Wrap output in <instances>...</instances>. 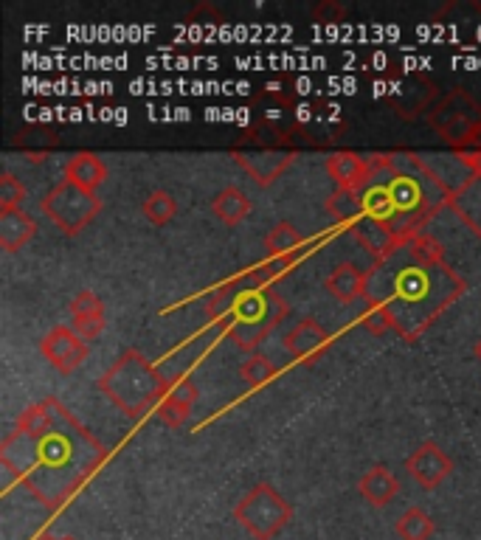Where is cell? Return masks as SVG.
<instances>
[{
  "instance_id": "obj_12",
  "label": "cell",
  "mask_w": 481,
  "mask_h": 540,
  "mask_svg": "<svg viewBox=\"0 0 481 540\" xmlns=\"http://www.w3.org/2000/svg\"><path fill=\"white\" fill-rule=\"evenodd\" d=\"M332 346V335L316 318H301L299 324L285 335V349L293 355V360H299L304 366L321 360Z\"/></svg>"
},
{
  "instance_id": "obj_37",
  "label": "cell",
  "mask_w": 481,
  "mask_h": 540,
  "mask_svg": "<svg viewBox=\"0 0 481 540\" xmlns=\"http://www.w3.org/2000/svg\"><path fill=\"white\" fill-rule=\"evenodd\" d=\"M473 355H476V360H481V338L476 341V346H473Z\"/></svg>"
},
{
  "instance_id": "obj_13",
  "label": "cell",
  "mask_w": 481,
  "mask_h": 540,
  "mask_svg": "<svg viewBox=\"0 0 481 540\" xmlns=\"http://www.w3.org/2000/svg\"><path fill=\"white\" fill-rule=\"evenodd\" d=\"M406 470L422 490H436L453 473V462L436 442H425L408 456Z\"/></svg>"
},
{
  "instance_id": "obj_17",
  "label": "cell",
  "mask_w": 481,
  "mask_h": 540,
  "mask_svg": "<svg viewBox=\"0 0 481 540\" xmlns=\"http://www.w3.org/2000/svg\"><path fill=\"white\" fill-rule=\"evenodd\" d=\"M366 282H369V270H363L355 262H341L332 268L324 287L338 304H355L366 296Z\"/></svg>"
},
{
  "instance_id": "obj_21",
  "label": "cell",
  "mask_w": 481,
  "mask_h": 540,
  "mask_svg": "<svg viewBox=\"0 0 481 540\" xmlns=\"http://www.w3.org/2000/svg\"><path fill=\"white\" fill-rule=\"evenodd\" d=\"M65 180H74L76 186L96 192L107 180V166L96 152H76L65 161Z\"/></svg>"
},
{
  "instance_id": "obj_35",
  "label": "cell",
  "mask_w": 481,
  "mask_h": 540,
  "mask_svg": "<svg viewBox=\"0 0 481 540\" xmlns=\"http://www.w3.org/2000/svg\"><path fill=\"white\" fill-rule=\"evenodd\" d=\"M453 158L462 164L467 175H476L481 178V150H465V152H453Z\"/></svg>"
},
{
  "instance_id": "obj_6",
  "label": "cell",
  "mask_w": 481,
  "mask_h": 540,
  "mask_svg": "<svg viewBox=\"0 0 481 540\" xmlns=\"http://www.w3.org/2000/svg\"><path fill=\"white\" fill-rule=\"evenodd\" d=\"M40 211L60 228L65 237H79L102 211V200L91 189L76 186L74 180H60L43 200Z\"/></svg>"
},
{
  "instance_id": "obj_34",
  "label": "cell",
  "mask_w": 481,
  "mask_h": 540,
  "mask_svg": "<svg viewBox=\"0 0 481 540\" xmlns=\"http://www.w3.org/2000/svg\"><path fill=\"white\" fill-rule=\"evenodd\" d=\"M346 20V6L338 0H321L316 9H313V23L318 26H335V23H344Z\"/></svg>"
},
{
  "instance_id": "obj_18",
  "label": "cell",
  "mask_w": 481,
  "mask_h": 540,
  "mask_svg": "<svg viewBox=\"0 0 481 540\" xmlns=\"http://www.w3.org/2000/svg\"><path fill=\"white\" fill-rule=\"evenodd\" d=\"M448 209L462 220L470 234H476L481 240V178L467 175L456 189H453Z\"/></svg>"
},
{
  "instance_id": "obj_4",
  "label": "cell",
  "mask_w": 481,
  "mask_h": 540,
  "mask_svg": "<svg viewBox=\"0 0 481 540\" xmlns=\"http://www.w3.org/2000/svg\"><path fill=\"white\" fill-rule=\"evenodd\" d=\"M290 313L287 301L273 287H242L228 315L226 332L242 352H254Z\"/></svg>"
},
{
  "instance_id": "obj_31",
  "label": "cell",
  "mask_w": 481,
  "mask_h": 540,
  "mask_svg": "<svg viewBox=\"0 0 481 540\" xmlns=\"http://www.w3.org/2000/svg\"><path fill=\"white\" fill-rule=\"evenodd\" d=\"M23 200H26V186L9 169H3L0 172V211L23 209Z\"/></svg>"
},
{
  "instance_id": "obj_16",
  "label": "cell",
  "mask_w": 481,
  "mask_h": 540,
  "mask_svg": "<svg viewBox=\"0 0 481 540\" xmlns=\"http://www.w3.org/2000/svg\"><path fill=\"white\" fill-rule=\"evenodd\" d=\"M68 310H71V321H74V330L91 344L96 341L102 330H105L107 324V313H105V301L99 299L93 290H79L71 304H68Z\"/></svg>"
},
{
  "instance_id": "obj_25",
  "label": "cell",
  "mask_w": 481,
  "mask_h": 540,
  "mask_svg": "<svg viewBox=\"0 0 481 540\" xmlns=\"http://www.w3.org/2000/svg\"><path fill=\"white\" fill-rule=\"evenodd\" d=\"M434 529V518L422 510V507H408V510L397 518V526H394V532H397L400 540H431L434 538Z\"/></svg>"
},
{
  "instance_id": "obj_29",
  "label": "cell",
  "mask_w": 481,
  "mask_h": 540,
  "mask_svg": "<svg viewBox=\"0 0 481 540\" xmlns=\"http://www.w3.org/2000/svg\"><path fill=\"white\" fill-rule=\"evenodd\" d=\"M240 377L248 383V389H262V386H268L273 377H276V366L265 355H251L240 366Z\"/></svg>"
},
{
  "instance_id": "obj_2",
  "label": "cell",
  "mask_w": 481,
  "mask_h": 540,
  "mask_svg": "<svg viewBox=\"0 0 481 540\" xmlns=\"http://www.w3.org/2000/svg\"><path fill=\"white\" fill-rule=\"evenodd\" d=\"M369 270L383 276V285L366 282L363 301H383L394 315V332L408 344H414L422 332L434 327L436 318L467 290L465 279L448 262L439 268H422L408 256L406 265H397L391 273L383 262H375Z\"/></svg>"
},
{
  "instance_id": "obj_26",
  "label": "cell",
  "mask_w": 481,
  "mask_h": 540,
  "mask_svg": "<svg viewBox=\"0 0 481 540\" xmlns=\"http://www.w3.org/2000/svg\"><path fill=\"white\" fill-rule=\"evenodd\" d=\"M406 251L422 268H439V265H445V245L436 240V237H431L428 231L411 237V240L406 242Z\"/></svg>"
},
{
  "instance_id": "obj_1",
  "label": "cell",
  "mask_w": 481,
  "mask_h": 540,
  "mask_svg": "<svg viewBox=\"0 0 481 540\" xmlns=\"http://www.w3.org/2000/svg\"><path fill=\"white\" fill-rule=\"evenodd\" d=\"M107 462V448L57 400L29 405L0 445L9 484H20L48 510H62Z\"/></svg>"
},
{
  "instance_id": "obj_28",
  "label": "cell",
  "mask_w": 481,
  "mask_h": 540,
  "mask_svg": "<svg viewBox=\"0 0 481 540\" xmlns=\"http://www.w3.org/2000/svg\"><path fill=\"white\" fill-rule=\"evenodd\" d=\"M141 214H144L152 225L172 223L175 214H178V200H175V195H169L166 189H155V192L141 203Z\"/></svg>"
},
{
  "instance_id": "obj_30",
  "label": "cell",
  "mask_w": 481,
  "mask_h": 540,
  "mask_svg": "<svg viewBox=\"0 0 481 540\" xmlns=\"http://www.w3.org/2000/svg\"><path fill=\"white\" fill-rule=\"evenodd\" d=\"M299 256H287V259H265L251 268V282L254 287H271L273 282H279L282 276H287V270H293Z\"/></svg>"
},
{
  "instance_id": "obj_9",
  "label": "cell",
  "mask_w": 481,
  "mask_h": 540,
  "mask_svg": "<svg viewBox=\"0 0 481 540\" xmlns=\"http://www.w3.org/2000/svg\"><path fill=\"white\" fill-rule=\"evenodd\" d=\"M296 121V133H299V144L304 147H335L349 130V121H346L344 110L335 105V102H307V105L296 107L293 113Z\"/></svg>"
},
{
  "instance_id": "obj_10",
  "label": "cell",
  "mask_w": 481,
  "mask_h": 540,
  "mask_svg": "<svg viewBox=\"0 0 481 540\" xmlns=\"http://www.w3.org/2000/svg\"><path fill=\"white\" fill-rule=\"evenodd\" d=\"M40 352H43V358L62 372V375H74L76 369L88 360L91 355V344L74 330V327H54V330H48L43 335V341H40Z\"/></svg>"
},
{
  "instance_id": "obj_5",
  "label": "cell",
  "mask_w": 481,
  "mask_h": 540,
  "mask_svg": "<svg viewBox=\"0 0 481 540\" xmlns=\"http://www.w3.org/2000/svg\"><path fill=\"white\" fill-rule=\"evenodd\" d=\"M237 524L256 540H273L293 518V507L268 481L254 484L234 507Z\"/></svg>"
},
{
  "instance_id": "obj_7",
  "label": "cell",
  "mask_w": 481,
  "mask_h": 540,
  "mask_svg": "<svg viewBox=\"0 0 481 540\" xmlns=\"http://www.w3.org/2000/svg\"><path fill=\"white\" fill-rule=\"evenodd\" d=\"M481 121V105L467 93L465 88H451L431 110L428 124L445 144H451L453 152L465 147L467 135Z\"/></svg>"
},
{
  "instance_id": "obj_39",
  "label": "cell",
  "mask_w": 481,
  "mask_h": 540,
  "mask_svg": "<svg viewBox=\"0 0 481 540\" xmlns=\"http://www.w3.org/2000/svg\"><path fill=\"white\" fill-rule=\"evenodd\" d=\"M34 540H51L48 535H40V538H34Z\"/></svg>"
},
{
  "instance_id": "obj_24",
  "label": "cell",
  "mask_w": 481,
  "mask_h": 540,
  "mask_svg": "<svg viewBox=\"0 0 481 540\" xmlns=\"http://www.w3.org/2000/svg\"><path fill=\"white\" fill-rule=\"evenodd\" d=\"M304 248V237L293 223L273 225L271 234L265 237V259H287V256H299Z\"/></svg>"
},
{
  "instance_id": "obj_36",
  "label": "cell",
  "mask_w": 481,
  "mask_h": 540,
  "mask_svg": "<svg viewBox=\"0 0 481 540\" xmlns=\"http://www.w3.org/2000/svg\"><path fill=\"white\" fill-rule=\"evenodd\" d=\"M465 150H481V121L473 127V133L467 135V141H465V147L459 152H465Z\"/></svg>"
},
{
  "instance_id": "obj_11",
  "label": "cell",
  "mask_w": 481,
  "mask_h": 540,
  "mask_svg": "<svg viewBox=\"0 0 481 540\" xmlns=\"http://www.w3.org/2000/svg\"><path fill=\"white\" fill-rule=\"evenodd\" d=\"M231 155L256 186H271L299 161V150H231Z\"/></svg>"
},
{
  "instance_id": "obj_14",
  "label": "cell",
  "mask_w": 481,
  "mask_h": 540,
  "mask_svg": "<svg viewBox=\"0 0 481 540\" xmlns=\"http://www.w3.org/2000/svg\"><path fill=\"white\" fill-rule=\"evenodd\" d=\"M327 175L335 180L338 189H349V192H363L372 183V161L363 158L352 150H335L327 158Z\"/></svg>"
},
{
  "instance_id": "obj_33",
  "label": "cell",
  "mask_w": 481,
  "mask_h": 540,
  "mask_svg": "<svg viewBox=\"0 0 481 540\" xmlns=\"http://www.w3.org/2000/svg\"><path fill=\"white\" fill-rule=\"evenodd\" d=\"M262 96L271 99V105L276 110H287V107H293V102H296V90H293L290 79H273V82H268Z\"/></svg>"
},
{
  "instance_id": "obj_38",
  "label": "cell",
  "mask_w": 481,
  "mask_h": 540,
  "mask_svg": "<svg viewBox=\"0 0 481 540\" xmlns=\"http://www.w3.org/2000/svg\"><path fill=\"white\" fill-rule=\"evenodd\" d=\"M51 540H76V538H71V535H62V538H51Z\"/></svg>"
},
{
  "instance_id": "obj_22",
  "label": "cell",
  "mask_w": 481,
  "mask_h": 540,
  "mask_svg": "<svg viewBox=\"0 0 481 540\" xmlns=\"http://www.w3.org/2000/svg\"><path fill=\"white\" fill-rule=\"evenodd\" d=\"M12 144L23 150V158L37 164V161H48V152L54 150L60 144V135L54 127H46V124H31L26 130L12 138Z\"/></svg>"
},
{
  "instance_id": "obj_8",
  "label": "cell",
  "mask_w": 481,
  "mask_h": 540,
  "mask_svg": "<svg viewBox=\"0 0 481 540\" xmlns=\"http://www.w3.org/2000/svg\"><path fill=\"white\" fill-rule=\"evenodd\" d=\"M439 88L428 74L411 71V74H391L389 82H383V102L397 119L414 121L425 110L439 102Z\"/></svg>"
},
{
  "instance_id": "obj_32",
  "label": "cell",
  "mask_w": 481,
  "mask_h": 540,
  "mask_svg": "<svg viewBox=\"0 0 481 540\" xmlns=\"http://www.w3.org/2000/svg\"><path fill=\"white\" fill-rule=\"evenodd\" d=\"M223 23H226V17L220 15L211 3H197L195 9L186 15V20H183V26H186V29H197V26L217 29V26H223Z\"/></svg>"
},
{
  "instance_id": "obj_23",
  "label": "cell",
  "mask_w": 481,
  "mask_h": 540,
  "mask_svg": "<svg viewBox=\"0 0 481 540\" xmlns=\"http://www.w3.org/2000/svg\"><path fill=\"white\" fill-rule=\"evenodd\" d=\"M251 209H254V203H251V197L245 195L240 186H226L220 195L211 200V214H214V220L228 225V228L240 225L242 220L251 214Z\"/></svg>"
},
{
  "instance_id": "obj_20",
  "label": "cell",
  "mask_w": 481,
  "mask_h": 540,
  "mask_svg": "<svg viewBox=\"0 0 481 540\" xmlns=\"http://www.w3.org/2000/svg\"><path fill=\"white\" fill-rule=\"evenodd\" d=\"M358 493L372 504V507H389L391 501L400 493V481L386 465H375L366 470L358 481Z\"/></svg>"
},
{
  "instance_id": "obj_27",
  "label": "cell",
  "mask_w": 481,
  "mask_h": 540,
  "mask_svg": "<svg viewBox=\"0 0 481 540\" xmlns=\"http://www.w3.org/2000/svg\"><path fill=\"white\" fill-rule=\"evenodd\" d=\"M327 211H330L335 223L349 225L363 214V195L361 192H349V189H338V192L327 200Z\"/></svg>"
},
{
  "instance_id": "obj_15",
  "label": "cell",
  "mask_w": 481,
  "mask_h": 540,
  "mask_svg": "<svg viewBox=\"0 0 481 540\" xmlns=\"http://www.w3.org/2000/svg\"><path fill=\"white\" fill-rule=\"evenodd\" d=\"M197 403V386L192 383L189 375L172 377L169 394L164 397V403L158 408V422H164L166 428H181L192 417V408Z\"/></svg>"
},
{
  "instance_id": "obj_3",
  "label": "cell",
  "mask_w": 481,
  "mask_h": 540,
  "mask_svg": "<svg viewBox=\"0 0 481 540\" xmlns=\"http://www.w3.org/2000/svg\"><path fill=\"white\" fill-rule=\"evenodd\" d=\"M169 386L172 380L161 375L158 366H152L136 349H127L105 375L99 377L102 394L133 422H144L152 414H158L164 397L169 394Z\"/></svg>"
},
{
  "instance_id": "obj_19",
  "label": "cell",
  "mask_w": 481,
  "mask_h": 540,
  "mask_svg": "<svg viewBox=\"0 0 481 540\" xmlns=\"http://www.w3.org/2000/svg\"><path fill=\"white\" fill-rule=\"evenodd\" d=\"M37 234V223L26 209L0 211V248L6 254H15L23 245H29Z\"/></svg>"
}]
</instances>
